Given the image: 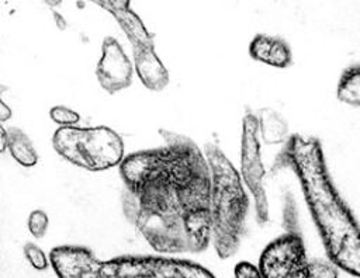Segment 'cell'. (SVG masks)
I'll list each match as a JSON object with an SVG mask.
<instances>
[{"label": "cell", "instance_id": "cell-1", "mask_svg": "<svg viewBox=\"0 0 360 278\" xmlns=\"http://www.w3.org/2000/svg\"><path fill=\"white\" fill-rule=\"evenodd\" d=\"M159 133L163 145L120 164L124 216L159 253H200L211 240L208 160L188 136L163 128Z\"/></svg>", "mask_w": 360, "mask_h": 278}, {"label": "cell", "instance_id": "cell-2", "mask_svg": "<svg viewBox=\"0 0 360 278\" xmlns=\"http://www.w3.org/2000/svg\"><path fill=\"white\" fill-rule=\"evenodd\" d=\"M284 167L297 176L328 258L360 278V226L329 177L319 140L291 135L277 154L273 171Z\"/></svg>", "mask_w": 360, "mask_h": 278}, {"label": "cell", "instance_id": "cell-3", "mask_svg": "<svg viewBox=\"0 0 360 278\" xmlns=\"http://www.w3.org/2000/svg\"><path fill=\"white\" fill-rule=\"evenodd\" d=\"M59 278H215L190 260L160 256H120L100 260L84 246H59L49 253Z\"/></svg>", "mask_w": 360, "mask_h": 278}, {"label": "cell", "instance_id": "cell-4", "mask_svg": "<svg viewBox=\"0 0 360 278\" xmlns=\"http://www.w3.org/2000/svg\"><path fill=\"white\" fill-rule=\"evenodd\" d=\"M211 170V239L219 258L232 257L245 233L249 198L242 177L215 143L204 146Z\"/></svg>", "mask_w": 360, "mask_h": 278}, {"label": "cell", "instance_id": "cell-5", "mask_svg": "<svg viewBox=\"0 0 360 278\" xmlns=\"http://www.w3.org/2000/svg\"><path fill=\"white\" fill-rule=\"evenodd\" d=\"M233 278H339L336 270L307 257L300 233L288 232L263 250L259 264L242 261L235 267Z\"/></svg>", "mask_w": 360, "mask_h": 278}, {"label": "cell", "instance_id": "cell-6", "mask_svg": "<svg viewBox=\"0 0 360 278\" xmlns=\"http://www.w3.org/2000/svg\"><path fill=\"white\" fill-rule=\"evenodd\" d=\"M55 152L87 171H103L124 160V140L108 126H60L52 136Z\"/></svg>", "mask_w": 360, "mask_h": 278}, {"label": "cell", "instance_id": "cell-7", "mask_svg": "<svg viewBox=\"0 0 360 278\" xmlns=\"http://www.w3.org/2000/svg\"><path fill=\"white\" fill-rule=\"evenodd\" d=\"M108 11L127 35L134 55L135 72L142 84L152 91H162L169 84V72L155 51L153 34L148 31L139 15L127 0L96 1Z\"/></svg>", "mask_w": 360, "mask_h": 278}, {"label": "cell", "instance_id": "cell-8", "mask_svg": "<svg viewBox=\"0 0 360 278\" xmlns=\"http://www.w3.org/2000/svg\"><path fill=\"white\" fill-rule=\"evenodd\" d=\"M259 119L253 112H246L242 121L240 139V177L253 195L256 216L260 223L269 219V202L264 188V166L260 154Z\"/></svg>", "mask_w": 360, "mask_h": 278}, {"label": "cell", "instance_id": "cell-9", "mask_svg": "<svg viewBox=\"0 0 360 278\" xmlns=\"http://www.w3.org/2000/svg\"><path fill=\"white\" fill-rule=\"evenodd\" d=\"M96 77L100 87L108 94H115L132 83L134 66L114 37H105L103 41Z\"/></svg>", "mask_w": 360, "mask_h": 278}, {"label": "cell", "instance_id": "cell-10", "mask_svg": "<svg viewBox=\"0 0 360 278\" xmlns=\"http://www.w3.org/2000/svg\"><path fill=\"white\" fill-rule=\"evenodd\" d=\"M249 53L257 62L281 69L287 67L292 60L288 44L278 37H271L267 34H257L252 39Z\"/></svg>", "mask_w": 360, "mask_h": 278}, {"label": "cell", "instance_id": "cell-11", "mask_svg": "<svg viewBox=\"0 0 360 278\" xmlns=\"http://www.w3.org/2000/svg\"><path fill=\"white\" fill-rule=\"evenodd\" d=\"M7 149L11 157L24 167H34L38 163V153L28 138V135L20 128H8L7 129Z\"/></svg>", "mask_w": 360, "mask_h": 278}, {"label": "cell", "instance_id": "cell-12", "mask_svg": "<svg viewBox=\"0 0 360 278\" xmlns=\"http://www.w3.org/2000/svg\"><path fill=\"white\" fill-rule=\"evenodd\" d=\"M257 119L260 136L264 143L277 145L285 139L288 133V125L277 111L273 108H262L257 114Z\"/></svg>", "mask_w": 360, "mask_h": 278}, {"label": "cell", "instance_id": "cell-13", "mask_svg": "<svg viewBox=\"0 0 360 278\" xmlns=\"http://www.w3.org/2000/svg\"><path fill=\"white\" fill-rule=\"evenodd\" d=\"M336 95L345 104L360 107V65L343 70L338 83Z\"/></svg>", "mask_w": 360, "mask_h": 278}, {"label": "cell", "instance_id": "cell-14", "mask_svg": "<svg viewBox=\"0 0 360 278\" xmlns=\"http://www.w3.org/2000/svg\"><path fill=\"white\" fill-rule=\"evenodd\" d=\"M48 225H49V218H48L46 212H44L42 209H34L30 213L27 226H28L30 233L35 239H41V237H44L46 234Z\"/></svg>", "mask_w": 360, "mask_h": 278}, {"label": "cell", "instance_id": "cell-15", "mask_svg": "<svg viewBox=\"0 0 360 278\" xmlns=\"http://www.w3.org/2000/svg\"><path fill=\"white\" fill-rule=\"evenodd\" d=\"M49 117L53 122L62 125V126H76V124L80 121V115L77 111L65 107V105H55L49 110Z\"/></svg>", "mask_w": 360, "mask_h": 278}, {"label": "cell", "instance_id": "cell-16", "mask_svg": "<svg viewBox=\"0 0 360 278\" xmlns=\"http://www.w3.org/2000/svg\"><path fill=\"white\" fill-rule=\"evenodd\" d=\"M24 256L27 258V261L31 264L32 268L38 270V271H42V270H46L48 268V264L51 261V258L45 254V251L38 247L37 244L34 243H25L24 249Z\"/></svg>", "mask_w": 360, "mask_h": 278}, {"label": "cell", "instance_id": "cell-17", "mask_svg": "<svg viewBox=\"0 0 360 278\" xmlns=\"http://www.w3.org/2000/svg\"><path fill=\"white\" fill-rule=\"evenodd\" d=\"M0 110H1L0 111V121L4 122L6 119H8L11 117V110L6 105V102L3 100L0 101Z\"/></svg>", "mask_w": 360, "mask_h": 278}, {"label": "cell", "instance_id": "cell-18", "mask_svg": "<svg viewBox=\"0 0 360 278\" xmlns=\"http://www.w3.org/2000/svg\"><path fill=\"white\" fill-rule=\"evenodd\" d=\"M0 138H1V146H0V152L4 153L7 149V143H8V138H7V129L1 125L0 126Z\"/></svg>", "mask_w": 360, "mask_h": 278}]
</instances>
